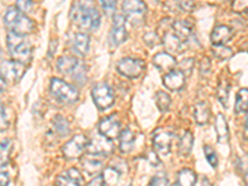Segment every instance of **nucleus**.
I'll list each match as a JSON object with an SVG mask.
<instances>
[{"label":"nucleus","instance_id":"5701e85b","mask_svg":"<svg viewBox=\"0 0 248 186\" xmlns=\"http://www.w3.org/2000/svg\"><path fill=\"white\" fill-rule=\"evenodd\" d=\"M134 143H136V134L130 128H125L122 130L121 136H119V148L123 154H128L134 148Z\"/></svg>","mask_w":248,"mask_h":186},{"label":"nucleus","instance_id":"1a4fd4ad","mask_svg":"<svg viewBox=\"0 0 248 186\" xmlns=\"http://www.w3.org/2000/svg\"><path fill=\"white\" fill-rule=\"evenodd\" d=\"M25 65L17 61H3L1 62V79L9 81L12 83H17L23 78L25 74Z\"/></svg>","mask_w":248,"mask_h":186},{"label":"nucleus","instance_id":"dca6fc26","mask_svg":"<svg viewBox=\"0 0 248 186\" xmlns=\"http://www.w3.org/2000/svg\"><path fill=\"white\" fill-rule=\"evenodd\" d=\"M71 48L79 56H85L90 48V36L85 32H77L72 35L70 40Z\"/></svg>","mask_w":248,"mask_h":186},{"label":"nucleus","instance_id":"58836bf2","mask_svg":"<svg viewBox=\"0 0 248 186\" xmlns=\"http://www.w3.org/2000/svg\"><path fill=\"white\" fill-rule=\"evenodd\" d=\"M66 172H67V175L72 179V180H75L81 186H85V178H83V175H82L78 170L75 169V168H71V169L67 170Z\"/></svg>","mask_w":248,"mask_h":186},{"label":"nucleus","instance_id":"2eb2a0df","mask_svg":"<svg viewBox=\"0 0 248 186\" xmlns=\"http://www.w3.org/2000/svg\"><path fill=\"white\" fill-rule=\"evenodd\" d=\"M153 63L159 71L169 74L170 71L175 70L176 66V60L169 52H159L153 57Z\"/></svg>","mask_w":248,"mask_h":186},{"label":"nucleus","instance_id":"a18cd8bd","mask_svg":"<svg viewBox=\"0 0 248 186\" xmlns=\"http://www.w3.org/2000/svg\"><path fill=\"white\" fill-rule=\"evenodd\" d=\"M238 169L243 175L248 174V154L243 155L238 159Z\"/></svg>","mask_w":248,"mask_h":186},{"label":"nucleus","instance_id":"ea45409f","mask_svg":"<svg viewBox=\"0 0 248 186\" xmlns=\"http://www.w3.org/2000/svg\"><path fill=\"white\" fill-rule=\"evenodd\" d=\"M143 41L147 44L148 46L153 47V46H156L160 41V39L158 37V35L155 34V32H147V34L143 36Z\"/></svg>","mask_w":248,"mask_h":186},{"label":"nucleus","instance_id":"4c0bfd02","mask_svg":"<svg viewBox=\"0 0 248 186\" xmlns=\"http://www.w3.org/2000/svg\"><path fill=\"white\" fill-rule=\"evenodd\" d=\"M10 147H12V143H10V139H4L1 141V165L4 167V164H6L9 159V155H10Z\"/></svg>","mask_w":248,"mask_h":186},{"label":"nucleus","instance_id":"b1692460","mask_svg":"<svg viewBox=\"0 0 248 186\" xmlns=\"http://www.w3.org/2000/svg\"><path fill=\"white\" fill-rule=\"evenodd\" d=\"M171 29L175 34L183 40H189L190 37L194 35L192 34V26L190 25L187 21H184V20L174 21V23L171 24Z\"/></svg>","mask_w":248,"mask_h":186},{"label":"nucleus","instance_id":"e433bc0d","mask_svg":"<svg viewBox=\"0 0 248 186\" xmlns=\"http://www.w3.org/2000/svg\"><path fill=\"white\" fill-rule=\"evenodd\" d=\"M106 183L108 184H116L119 179V171H117L114 168H108L105 172H103Z\"/></svg>","mask_w":248,"mask_h":186},{"label":"nucleus","instance_id":"9b49d317","mask_svg":"<svg viewBox=\"0 0 248 186\" xmlns=\"http://www.w3.org/2000/svg\"><path fill=\"white\" fill-rule=\"evenodd\" d=\"M172 139H174L172 133L164 129L155 130L154 134H153V147H154L155 152L163 155L169 154Z\"/></svg>","mask_w":248,"mask_h":186},{"label":"nucleus","instance_id":"72a5a7b5","mask_svg":"<svg viewBox=\"0 0 248 186\" xmlns=\"http://www.w3.org/2000/svg\"><path fill=\"white\" fill-rule=\"evenodd\" d=\"M232 10L237 14H248V0H233Z\"/></svg>","mask_w":248,"mask_h":186},{"label":"nucleus","instance_id":"6e6552de","mask_svg":"<svg viewBox=\"0 0 248 186\" xmlns=\"http://www.w3.org/2000/svg\"><path fill=\"white\" fill-rule=\"evenodd\" d=\"M92 98L99 109H108L114 103V93L107 83H97L92 88Z\"/></svg>","mask_w":248,"mask_h":186},{"label":"nucleus","instance_id":"a19ab883","mask_svg":"<svg viewBox=\"0 0 248 186\" xmlns=\"http://www.w3.org/2000/svg\"><path fill=\"white\" fill-rule=\"evenodd\" d=\"M98 1L101 3L102 8H103V10H105L108 15H110L114 10H116L117 0H98Z\"/></svg>","mask_w":248,"mask_h":186},{"label":"nucleus","instance_id":"4468645a","mask_svg":"<svg viewBox=\"0 0 248 186\" xmlns=\"http://www.w3.org/2000/svg\"><path fill=\"white\" fill-rule=\"evenodd\" d=\"M186 76L179 70L170 71L169 74H165L163 77V83L170 91H180L185 86Z\"/></svg>","mask_w":248,"mask_h":186},{"label":"nucleus","instance_id":"f3484780","mask_svg":"<svg viewBox=\"0 0 248 186\" xmlns=\"http://www.w3.org/2000/svg\"><path fill=\"white\" fill-rule=\"evenodd\" d=\"M161 43L169 54H178L184 48V40L180 39L174 31L165 32L163 39H161Z\"/></svg>","mask_w":248,"mask_h":186},{"label":"nucleus","instance_id":"c03bdc74","mask_svg":"<svg viewBox=\"0 0 248 186\" xmlns=\"http://www.w3.org/2000/svg\"><path fill=\"white\" fill-rule=\"evenodd\" d=\"M32 6V0H16V8L23 13H28Z\"/></svg>","mask_w":248,"mask_h":186},{"label":"nucleus","instance_id":"0eeeda50","mask_svg":"<svg viewBox=\"0 0 248 186\" xmlns=\"http://www.w3.org/2000/svg\"><path fill=\"white\" fill-rule=\"evenodd\" d=\"M88 138L83 134H76L62 147V153L66 159H78L87 152Z\"/></svg>","mask_w":248,"mask_h":186},{"label":"nucleus","instance_id":"7c9ffc66","mask_svg":"<svg viewBox=\"0 0 248 186\" xmlns=\"http://www.w3.org/2000/svg\"><path fill=\"white\" fill-rule=\"evenodd\" d=\"M212 54L218 60H227L232 56V50L225 45H212Z\"/></svg>","mask_w":248,"mask_h":186},{"label":"nucleus","instance_id":"a878e982","mask_svg":"<svg viewBox=\"0 0 248 186\" xmlns=\"http://www.w3.org/2000/svg\"><path fill=\"white\" fill-rule=\"evenodd\" d=\"M248 110V88H242L238 91L236 97L234 112L236 114H242Z\"/></svg>","mask_w":248,"mask_h":186},{"label":"nucleus","instance_id":"7ed1b4c3","mask_svg":"<svg viewBox=\"0 0 248 186\" xmlns=\"http://www.w3.org/2000/svg\"><path fill=\"white\" fill-rule=\"evenodd\" d=\"M6 44H8L9 52H10L14 61L20 62L23 65L30 63L31 57H32L31 45L28 40H25V37L9 32L8 36H6Z\"/></svg>","mask_w":248,"mask_h":186},{"label":"nucleus","instance_id":"aec40b11","mask_svg":"<svg viewBox=\"0 0 248 186\" xmlns=\"http://www.w3.org/2000/svg\"><path fill=\"white\" fill-rule=\"evenodd\" d=\"M211 117V109L207 102H199L194 107V119L199 125H206Z\"/></svg>","mask_w":248,"mask_h":186},{"label":"nucleus","instance_id":"39448f33","mask_svg":"<svg viewBox=\"0 0 248 186\" xmlns=\"http://www.w3.org/2000/svg\"><path fill=\"white\" fill-rule=\"evenodd\" d=\"M122 10H123L125 19L133 26H138L144 21L147 6L141 0H123Z\"/></svg>","mask_w":248,"mask_h":186},{"label":"nucleus","instance_id":"f704fd0d","mask_svg":"<svg viewBox=\"0 0 248 186\" xmlns=\"http://www.w3.org/2000/svg\"><path fill=\"white\" fill-rule=\"evenodd\" d=\"M55 185L56 186H81L79 184H77L76 181L72 180V179H71L70 176L67 175V172H65V174H62V175H60V176H57Z\"/></svg>","mask_w":248,"mask_h":186},{"label":"nucleus","instance_id":"cd10ccee","mask_svg":"<svg viewBox=\"0 0 248 186\" xmlns=\"http://www.w3.org/2000/svg\"><path fill=\"white\" fill-rule=\"evenodd\" d=\"M54 132L59 137H66L70 134V124L63 117L56 116L54 119Z\"/></svg>","mask_w":248,"mask_h":186},{"label":"nucleus","instance_id":"c756f323","mask_svg":"<svg viewBox=\"0 0 248 186\" xmlns=\"http://www.w3.org/2000/svg\"><path fill=\"white\" fill-rule=\"evenodd\" d=\"M229 93H230V85L229 82L223 79L220 82L218 88H217V98L221 102L223 107H227V102H229Z\"/></svg>","mask_w":248,"mask_h":186},{"label":"nucleus","instance_id":"09e8293b","mask_svg":"<svg viewBox=\"0 0 248 186\" xmlns=\"http://www.w3.org/2000/svg\"><path fill=\"white\" fill-rule=\"evenodd\" d=\"M245 179H246V185L248 186V174L245 175Z\"/></svg>","mask_w":248,"mask_h":186},{"label":"nucleus","instance_id":"2f4dec72","mask_svg":"<svg viewBox=\"0 0 248 186\" xmlns=\"http://www.w3.org/2000/svg\"><path fill=\"white\" fill-rule=\"evenodd\" d=\"M195 61L194 59H185L179 63V71H181L185 76H190L194 70Z\"/></svg>","mask_w":248,"mask_h":186},{"label":"nucleus","instance_id":"20e7f679","mask_svg":"<svg viewBox=\"0 0 248 186\" xmlns=\"http://www.w3.org/2000/svg\"><path fill=\"white\" fill-rule=\"evenodd\" d=\"M50 91L52 96L61 103L72 105L78 99V91L75 86L60 78H52L50 83Z\"/></svg>","mask_w":248,"mask_h":186},{"label":"nucleus","instance_id":"423d86ee","mask_svg":"<svg viewBox=\"0 0 248 186\" xmlns=\"http://www.w3.org/2000/svg\"><path fill=\"white\" fill-rule=\"evenodd\" d=\"M117 70L122 76L128 77V78H138L145 70V62L140 59L124 57L118 62Z\"/></svg>","mask_w":248,"mask_h":186},{"label":"nucleus","instance_id":"393cba45","mask_svg":"<svg viewBox=\"0 0 248 186\" xmlns=\"http://www.w3.org/2000/svg\"><path fill=\"white\" fill-rule=\"evenodd\" d=\"M192 147H194V136L191 132H185L184 136L181 137L180 141H179V153L183 156H187L191 153Z\"/></svg>","mask_w":248,"mask_h":186},{"label":"nucleus","instance_id":"49530a36","mask_svg":"<svg viewBox=\"0 0 248 186\" xmlns=\"http://www.w3.org/2000/svg\"><path fill=\"white\" fill-rule=\"evenodd\" d=\"M88 186H106V180L103 174L98 175V176H96L94 179H92L91 183H88Z\"/></svg>","mask_w":248,"mask_h":186},{"label":"nucleus","instance_id":"412c9836","mask_svg":"<svg viewBox=\"0 0 248 186\" xmlns=\"http://www.w3.org/2000/svg\"><path fill=\"white\" fill-rule=\"evenodd\" d=\"M81 164L83 170H85L88 175L96 174V172H99L102 169H103V161L99 159V156L88 154V153L85 158L82 159Z\"/></svg>","mask_w":248,"mask_h":186},{"label":"nucleus","instance_id":"c85d7f7f","mask_svg":"<svg viewBox=\"0 0 248 186\" xmlns=\"http://www.w3.org/2000/svg\"><path fill=\"white\" fill-rule=\"evenodd\" d=\"M155 102H156V106H158L159 110L164 113L169 109L170 105H171V98H170L168 93L163 92V91H159L155 94Z\"/></svg>","mask_w":248,"mask_h":186},{"label":"nucleus","instance_id":"f8f14e48","mask_svg":"<svg viewBox=\"0 0 248 186\" xmlns=\"http://www.w3.org/2000/svg\"><path fill=\"white\" fill-rule=\"evenodd\" d=\"M109 40L112 46H119L127 40V30H125V16L117 14L113 19V26L110 30Z\"/></svg>","mask_w":248,"mask_h":186},{"label":"nucleus","instance_id":"6ab92c4d","mask_svg":"<svg viewBox=\"0 0 248 186\" xmlns=\"http://www.w3.org/2000/svg\"><path fill=\"white\" fill-rule=\"evenodd\" d=\"M232 37V30L226 25H217L211 32L212 45H225Z\"/></svg>","mask_w":248,"mask_h":186},{"label":"nucleus","instance_id":"bb28decb","mask_svg":"<svg viewBox=\"0 0 248 186\" xmlns=\"http://www.w3.org/2000/svg\"><path fill=\"white\" fill-rule=\"evenodd\" d=\"M196 174L191 169H183L178 174V185L179 186H195L196 184Z\"/></svg>","mask_w":248,"mask_h":186},{"label":"nucleus","instance_id":"37998d69","mask_svg":"<svg viewBox=\"0 0 248 186\" xmlns=\"http://www.w3.org/2000/svg\"><path fill=\"white\" fill-rule=\"evenodd\" d=\"M211 70V61H210L209 57H203L200 62V74L202 75H207Z\"/></svg>","mask_w":248,"mask_h":186},{"label":"nucleus","instance_id":"ddd939ff","mask_svg":"<svg viewBox=\"0 0 248 186\" xmlns=\"http://www.w3.org/2000/svg\"><path fill=\"white\" fill-rule=\"evenodd\" d=\"M98 130L99 134H102V136H105L106 138L113 140V139L119 138V136H121V123H119V121L117 119V117H106V118H103L99 122Z\"/></svg>","mask_w":248,"mask_h":186},{"label":"nucleus","instance_id":"c9c22d12","mask_svg":"<svg viewBox=\"0 0 248 186\" xmlns=\"http://www.w3.org/2000/svg\"><path fill=\"white\" fill-rule=\"evenodd\" d=\"M169 185V181H168L167 175L164 174V172H158V174L155 175L154 178L150 180L149 185L148 186H168Z\"/></svg>","mask_w":248,"mask_h":186},{"label":"nucleus","instance_id":"79ce46f5","mask_svg":"<svg viewBox=\"0 0 248 186\" xmlns=\"http://www.w3.org/2000/svg\"><path fill=\"white\" fill-rule=\"evenodd\" d=\"M178 5L183 9L184 12H192L195 9L194 0H178Z\"/></svg>","mask_w":248,"mask_h":186},{"label":"nucleus","instance_id":"f257e3e1","mask_svg":"<svg viewBox=\"0 0 248 186\" xmlns=\"http://www.w3.org/2000/svg\"><path fill=\"white\" fill-rule=\"evenodd\" d=\"M71 20L79 29L92 31L98 29L101 24V15L92 0H77L72 4L70 12Z\"/></svg>","mask_w":248,"mask_h":186},{"label":"nucleus","instance_id":"4be33fe9","mask_svg":"<svg viewBox=\"0 0 248 186\" xmlns=\"http://www.w3.org/2000/svg\"><path fill=\"white\" fill-rule=\"evenodd\" d=\"M215 129H216L218 143L223 144L229 141V138H230L229 125H227V122H226V118L222 113H218V114L216 116V119H215Z\"/></svg>","mask_w":248,"mask_h":186},{"label":"nucleus","instance_id":"de8ad7c7","mask_svg":"<svg viewBox=\"0 0 248 186\" xmlns=\"http://www.w3.org/2000/svg\"><path fill=\"white\" fill-rule=\"evenodd\" d=\"M9 185V175L6 171H1V186Z\"/></svg>","mask_w":248,"mask_h":186},{"label":"nucleus","instance_id":"a211bd4d","mask_svg":"<svg viewBox=\"0 0 248 186\" xmlns=\"http://www.w3.org/2000/svg\"><path fill=\"white\" fill-rule=\"evenodd\" d=\"M57 70L63 75H71V74H75L79 65L78 60L74 56H61L59 60H57Z\"/></svg>","mask_w":248,"mask_h":186},{"label":"nucleus","instance_id":"9d476101","mask_svg":"<svg viewBox=\"0 0 248 186\" xmlns=\"http://www.w3.org/2000/svg\"><path fill=\"white\" fill-rule=\"evenodd\" d=\"M114 152V145H113L112 140L106 138L105 136L94 137L88 141L87 145V153L92 155H97V156H102V155H109Z\"/></svg>","mask_w":248,"mask_h":186},{"label":"nucleus","instance_id":"473e14b6","mask_svg":"<svg viewBox=\"0 0 248 186\" xmlns=\"http://www.w3.org/2000/svg\"><path fill=\"white\" fill-rule=\"evenodd\" d=\"M203 154H205L206 160L209 161V164L212 168H216L217 164H218V160H217V155L215 153V150L212 149L210 145H205L203 147Z\"/></svg>","mask_w":248,"mask_h":186},{"label":"nucleus","instance_id":"f03ea898","mask_svg":"<svg viewBox=\"0 0 248 186\" xmlns=\"http://www.w3.org/2000/svg\"><path fill=\"white\" fill-rule=\"evenodd\" d=\"M4 24L9 32L25 36L34 31V21L17 8H9L4 15Z\"/></svg>","mask_w":248,"mask_h":186}]
</instances>
